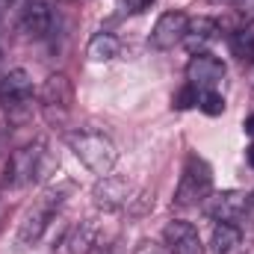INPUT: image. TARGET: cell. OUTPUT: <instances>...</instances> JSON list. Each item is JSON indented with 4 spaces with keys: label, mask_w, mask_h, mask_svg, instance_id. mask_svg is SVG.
Segmentation results:
<instances>
[{
    "label": "cell",
    "mask_w": 254,
    "mask_h": 254,
    "mask_svg": "<svg viewBox=\"0 0 254 254\" xmlns=\"http://www.w3.org/2000/svg\"><path fill=\"white\" fill-rule=\"evenodd\" d=\"M68 192H71V184L63 181V184L48 187V190L33 201V207L24 213V219H21V225H18V246H36V243L45 237L48 225H51L54 216L60 213V207L65 204V195H68Z\"/></svg>",
    "instance_id": "cell-1"
},
{
    "label": "cell",
    "mask_w": 254,
    "mask_h": 254,
    "mask_svg": "<svg viewBox=\"0 0 254 254\" xmlns=\"http://www.w3.org/2000/svg\"><path fill=\"white\" fill-rule=\"evenodd\" d=\"M68 148L98 178H104V175H110L116 169L119 148H116V142L107 133H98V130H74V133H68Z\"/></svg>",
    "instance_id": "cell-2"
},
{
    "label": "cell",
    "mask_w": 254,
    "mask_h": 254,
    "mask_svg": "<svg viewBox=\"0 0 254 254\" xmlns=\"http://www.w3.org/2000/svg\"><path fill=\"white\" fill-rule=\"evenodd\" d=\"M213 195V169L192 154L184 166V175H181V184L175 192V204L178 207H198L204 204L207 198Z\"/></svg>",
    "instance_id": "cell-3"
},
{
    "label": "cell",
    "mask_w": 254,
    "mask_h": 254,
    "mask_svg": "<svg viewBox=\"0 0 254 254\" xmlns=\"http://www.w3.org/2000/svg\"><path fill=\"white\" fill-rule=\"evenodd\" d=\"M42 157H45V145L42 142L18 148L6 160V166H3V190H21V187H27L36 178V172L42 166Z\"/></svg>",
    "instance_id": "cell-4"
},
{
    "label": "cell",
    "mask_w": 254,
    "mask_h": 254,
    "mask_svg": "<svg viewBox=\"0 0 254 254\" xmlns=\"http://www.w3.org/2000/svg\"><path fill=\"white\" fill-rule=\"evenodd\" d=\"M0 104L12 116H24L30 110V104H33V77L24 68H15L0 80Z\"/></svg>",
    "instance_id": "cell-5"
},
{
    "label": "cell",
    "mask_w": 254,
    "mask_h": 254,
    "mask_svg": "<svg viewBox=\"0 0 254 254\" xmlns=\"http://www.w3.org/2000/svg\"><path fill=\"white\" fill-rule=\"evenodd\" d=\"M71 101H74V86L65 74H51L39 89V104H42V113L48 116V122H54V113H60V119H63L71 110Z\"/></svg>",
    "instance_id": "cell-6"
},
{
    "label": "cell",
    "mask_w": 254,
    "mask_h": 254,
    "mask_svg": "<svg viewBox=\"0 0 254 254\" xmlns=\"http://www.w3.org/2000/svg\"><path fill=\"white\" fill-rule=\"evenodd\" d=\"M225 77V63L216 60L213 54H192V60L187 63V83L195 86L198 92L216 89Z\"/></svg>",
    "instance_id": "cell-7"
},
{
    "label": "cell",
    "mask_w": 254,
    "mask_h": 254,
    "mask_svg": "<svg viewBox=\"0 0 254 254\" xmlns=\"http://www.w3.org/2000/svg\"><path fill=\"white\" fill-rule=\"evenodd\" d=\"M163 243L172 254H204V243H201L198 228L192 222H184V219H172L163 228Z\"/></svg>",
    "instance_id": "cell-8"
},
{
    "label": "cell",
    "mask_w": 254,
    "mask_h": 254,
    "mask_svg": "<svg viewBox=\"0 0 254 254\" xmlns=\"http://www.w3.org/2000/svg\"><path fill=\"white\" fill-rule=\"evenodd\" d=\"M249 195L240 190H225V192H216V195H210L207 198V213H210V219H216V222H234L237 225V219H243L246 213H249Z\"/></svg>",
    "instance_id": "cell-9"
},
{
    "label": "cell",
    "mask_w": 254,
    "mask_h": 254,
    "mask_svg": "<svg viewBox=\"0 0 254 254\" xmlns=\"http://www.w3.org/2000/svg\"><path fill=\"white\" fill-rule=\"evenodd\" d=\"M187 24H190V18H187L184 12H178V9L160 15V21H157L154 30H151V48H157V51H169V48L181 45L184 36H187Z\"/></svg>",
    "instance_id": "cell-10"
},
{
    "label": "cell",
    "mask_w": 254,
    "mask_h": 254,
    "mask_svg": "<svg viewBox=\"0 0 254 254\" xmlns=\"http://www.w3.org/2000/svg\"><path fill=\"white\" fill-rule=\"evenodd\" d=\"M21 27L33 39H45L54 27V3L51 0H27L21 9Z\"/></svg>",
    "instance_id": "cell-11"
},
{
    "label": "cell",
    "mask_w": 254,
    "mask_h": 254,
    "mask_svg": "<svg viewBox=\"0 0 254 254\" xmlns=\"http://www.w3.org/2000/svg\"><path fill=\"white\" fill-rule=\"evenodd\" d=\"M127 195H130V184H127L125 178L104 175L98 181V187H95V204L104 207V210H119V207H125L127 201H130Z\"/></svg>",
    "instance_id": "cell-12"
},
{
    "label": "cell",
    "mask_w": 254,
    "mask_h": 254,
    "mask_svg": "<svg viewBox=\"0 0 254 254\" xmlns=\"http://www.w3.org/2000/svg\"><path fill=\"white\" fill-rule=\"evenodd\" d=\"M213 249H216V254H246V243H243L240 225L219 222L213 228Z\"/></svg>",
    "instance_id": "cell-13"
},
{
    "label": "cell",
    "mask_w": 254,
    "mask_h": 254,
    "mask_svg": "<svg viewBox=\"0 0 254 254\" xmlns=\"http://www.w3.org/2000/svg\"><path fill=\"white\" fill-rule=\"evenodd\" d=\"M216 33H219V24H216L213 18H195V21L187 24L184 42H187V48H190L192 54H204V45L213 42Z\"/></svg>",
    "instance_id": "cell-14"
},
{
    "label": "cell",
    "mask_w": 254,
    "mask_h": 254,
    "mask_svg": "<svg viewBox=\"0 0 254 254\" xmlns=\"http://www.w3.org/2000/svg\"><path fill=\"white\" fill-rule=\"evenodd\" d=\"M119 51H122V42L113 33H95L89 39V48H86L92 63H110V60L119 57Z\"/></svg>",
    "instance_id": "cell-15"
},
{
    "label": "cell",
    "mask_w": 254,
    "mask_h": 254,
    "mask_svg": "<svg viewBox=\"0 0 254 254\" xmlns=\"http://www.w3.org/2000/svg\"><path fill=\"white\" fill-rule=\"evenodd\" d=\"M231 51H234L237 60L252 63L254 60V30L252 27H243V30L231 33Z\"/></svg>",
    "instance_id": "cell-16"
},
{
    "label": "cell",
    "mask_w": 254,
    "mask_h": 254,
    "mask_svg": "<svg viewBox=\"0 0 254 254\" xmlns=\"http://www.w3.org/2000/svg\"><path fill=\"white\" fill-rule=\"evenodd\" d=\"M198 107H201V113H207V116H222V113H225V98H222L216 89H207V92L198 95Z\"/></svg>",
    "instance_id": "cell-17"
},
{
    "label": "cell",
    "mask_w": 254,
    "mask_h": 254,
    "mask_svg": "<svg viewBox=\"0 0 254 254\" xmlns=\"http://www.w3.org/2000/svg\"><path fill=\"white\" fill-rule=\"evenodd\" d=\"M198 95H201V92H198L195 86H190V83H187V86L175 95V107H178V110H190V107H195V104H198Z\"/></svg>",
    "instance_id": "cell-18"
},
{
    "label": "cell",
    "mask_w": 254,
    "mask_h": 254,
    "mask_svg": "<svg viewBox=\"0 0 254 254\" xmlns=\"http://www.w3.org/2000/svg\"><path fill=\"white\" fill-rule=\"evenodd\" d=\"M136 254H172L166 246H154V243H142L139 249H136Z\"/></svg>",
    "instance_id": "cell-19"
},
{
    "label": "cell",
    "mask_w": 254,
    "mask_h": 254,
    "mask_svg": "<svg viewBox=\"0 0 254 254\" xmlns=\"http://www.w3.org/2000/svg\"><path fill=\"white\" fill-rule=\"evenodd\" d=\"M151 3H154V0H125V6L130 9V12H145Z\"/></svg>",
    "instance_id": "cell-20"
},
{
    "label": "cell",
    "mask_w": 254,
    "mask_h": 254,
    "mask_svg": "<svg viewBox=\"0 0 254 254\" xmlns=\"http://www.w3.org/2000/svg\"><path fill=\"white\" fill-rule=\"evenodd\" d=\"M9 6H12V0H0V24L6 21V15H9Z\"/></svg>",
    "instance_id": "cell-21"
},
{
    "label": "cell",
    "mask_w": 254,
    "mask_h": 254,
    "mask_svg": "<svg viewBox=\"0 0 254 254\" xmlns=\"http://www.w3.org/2000/svg\"><path fill=\"white\" fill-rule=\"evenodd\" d=\"M246 133H249V136H254V116H249V119H246Z\"/></svg>",
    "instance_id": "cell-22"
},
{
    "label": "cell",
    "mask_w": 254,
    "mask_h": 254,
    "mask_svg": "<svg viewBox=\"0 0 254 254\" xmlns=\"http://www.w3.org/2000/svg\"><path fill=\"white\" fill-rule=\"evenodd\" d=\"M246 160H249V166H252V169H254V145H252V148H249V151H246Z\"/></svg>",
    "instance_id": "cell-23"
},
{
    "label": "cell",
    "mask_w": 254,
    "mask_h": 254,
    "mask_svg": "<svg viewBox=\"0 0 254 254\" xmlns=\"http://www.w3.org/2000/svg\"><path fill=\"white\" fill-rule=\"evenodd\" d=\"M222 3H240V0H222Z\"/></svg>",
    "instance_id": "cell-24"
}]
</instances>
